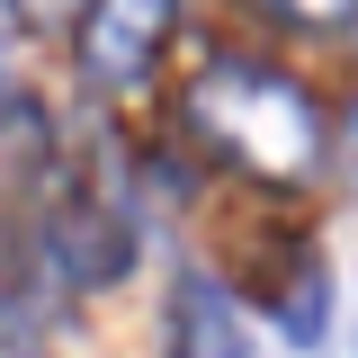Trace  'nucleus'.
Wrapping results in <instances>:
<instances>
[{
	"mask_svg": "<svg viewBox=\"0 0 358 358\" xmlns=\"http://www.w3.org/2000/svg\"><path fill=\"white\" fill-rule=\"evenodd\" d=\"M188 117L206 126V143H224L233 162H251L260 179H296L322 152V117L296 81H278L260 63H215L188 90Z\"/></svg>",
	"mask_w": 358,
	"mask_h": 358,
	"instance_id": "obj_1",
	"label": "nucleus"
},
{
	"mask_svg": "<svg viewBox=\"0 0 358 358\" xmlns=\"http://www.w3.org/2000/svg\"><path fill=\"white\" fill-rule=\"evenodd\" d=\"M171 358H251V341H242V313L224 305V287H215V278H179Z\"/></svg>",
	"mask_w": 358,
	"mask_h": 358,
	"instance_id": "obj_4",
	"label": "nucleus"
},
{
	"mask_svg": "<svg viewBox=\"0 0 358 358\" xmlns=\"http://www.w3.org/2000/svg\"><path fill=\"white\" fill-rule=\"evenodd\" d=\"M0 45H9V9H0Z\"/></svg>",
	"mask_w": 358,
	"mask_h": 358,
	"instance_id": "obj_9",
	"label": "nucleus"
},
{
	"mask_svg": "<svg viewBox=\"0 0 358 358\" xmlns=\"http://www.w3.org/2000/svg\"><path fill=\"white\" fill-rule=\"evenodd\" d=\"M268 9L296 18V27H322V36H341V27L358 18V0H268Z\"/></svg>",
	"mask_w": 358,
	"mask_h": 358,
	"instance_id": "obj_7",
	"label": "nucleus"
},
{
	"mask_svg": "<svg viewBox=\"0 0 358 358\" xmlns=\"http://www.w3.org/2000/svg\"><path fill=\"white\" fill-rule=\"evenodd\" d=\"M45 108L27 99L18 81H0V188H18V179H36L45 171Z\"/></svg>",
	"mask_w": 358,
	"mask_h": 358,
	"instance_id": "obj_5",
	"label": "nucleus"
},
{
	"mask_svg": "<svg viewBox=\"0 0 358 358\" xmlns=\"http://www.w3.org/2000/svg\"><path fill=\"white\" fill-rule=\"evenodd\" d=\"M179 0H81V27H72V54L99 90H134L152 72V54L171 36Z\"/></svg>",
	"mask_w": 358,
	"mask_h": 358,
	"instance_id": "obj_2",
	"label": "nucleus"
},
{
	"mask_svg": "<svg viewBox=\"0 0 358 358\" xmlns=\"http://www.w3.org/2000/svg\"><path fill=\"white\" fill-rule=\"evenodd\" d=\"M278 322H287V341H305V350L331 331V268H322V260L296 268V287L278 296Z\"/></svg>",
	"mask_w": 358,
	"mask_h": 358,
	"instance_id": "obj_6",
	"label": "nucleus"
},
{
	"mask_svg": "<svg viewBox=\"0 0 358 358\" xmlns=\"http://www.w3.org/2000/svg\"><path fill=\"white\" fill-rule=\"evenodd\" d=\"M45 251H54V268H63L72 287H108V278H126V260H134V224L117 215V206H63V215L45 224Z\"/></svg>",
	"mask_w": 358,
	"mask_h": 358,
	"instance_id": "obj_3",
	"label": "nucleus"
},
{
	"mask_svg": "<svg viewBox=\"0 0 358 358\" xmlns=\"http://www.w3.org/2000/svg\"><path fill=\"white\" fill-rule=\"evenodd\" d=\"M36 9H54V0H36Z\"/></svg>",
	"mask_w": 358,
	"mask_h": 358,
	"instance_id": "obj_10",
	"label": "nucleus"
},
{
	"mask_svg": "<svg viewBox=\"0 0 358 358\" xmlns=\"http://www.w3.org/2000/svg\"><path fill=\"white\" fill-rule=\"evenodd\" d=\"M341 152H350V179H358V108H350V126H341Z\"/></svg>",
	"mask_w": 358,
	"mask_h": 358,
	"instance_id": "obj_8",
	"label": "nucleus"
}]
</instances>
